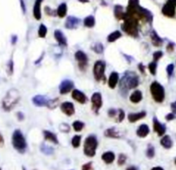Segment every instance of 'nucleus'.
Returning a JSON list of instances; mask_svg holds the SVG:
<instances>
[{"label":"nucleus","mask_w":176,"mask_h":170,"mask_svg":"<svg viewBox=\"0 0 176 170\" xmlns=\"http://www.w3.org/2000/svg\"><path fill=\"white\" fill-rule=\"evenodd\" d=\"M139 85V78L138 75L134 73V72H125L123 78L120 80L119 83V87H120V92L124 93V96H126L127 92L130 89L136 88Z\"/></svg>","instance_id":"obj_1"},{"label":"nucleus","mask_w":176,"mask_h":170,"mask_svg":"<svg viewBox=\"0 0 176 170\" xmlns=\"http://www.w3.org/2000/svg\"><path fill=\"white\" fill-rule=\"evenodd\" d=\"M20 100V92L16 88L10 89L2 100V108L5 111H11Z\"/></svg>","instance_id":"obj_2"},{"label":"nucleus","mask_w":176,"mask_h":170,"mask_svg":"<svg viewBox=\"0 0 176 170\" xmlns=\"http://www.w3.org/2000/svg\"><path fill=\"white\" fill-rule=\"evenodd\" d=\"M121 28L129 35L133 37L138 36V20L131 16L125 14Z\"/></svg>","instance_id":"obj_3"},{"label":"nucleus","mask_w":176,"mask_h":170,"mask_svg":"<svg viewBox=\"0 0 176 170\" xmlns=\"http://www.w3.org/2000/svg\"><path fill=\"white\" fill-rule=\"evenodd\" d=\"M11 143L13 148L20 154H24L27 149V142L20 130H15L12 137H11Z\"/></svg>","instance_id":"obj_4"},{"label":"nucleus","mask_w":176,"mask_h":170,"mask_svg":"<svg viewBox=\"0 0 176 170\" xmlns=\"http://www.w3.org/2000/svg\"><path fill=\"white\" fill-rule=\"evenodd\" d=\"M98 140L93 135L87 137L84 142V154L88 157H93L96 155Z\"/></svg>","instance_id":"obj_5"},{"label":"nucleus","mask_w":176,"mask_h":170,"mask_svg":"<svg viewBox=\"0 0 176 170\" xmlns=\"http://www.w3.org/2000/svg\"><path fill=\"white\" fill-rule=\"evenodd\" d=\"M150 93L154 100L157 103L163 102L165 98V90L159 82L154 81L150 85Z\"/></svg>","instance_id":"obj_6"},{"label":"nucleus","mask_w":176,"mask_h":170,"mask_svg":"<svg viewBox=\"0 0 176 170\" xmlns=\"http://www.w3.org/2000/svg\"><path fill=\"white\" fill-rule=\"evenodd\" d=\"M93 76L97 81L105 79V62L103 61H97L93 66Z\"/></svg>","instance_id":"obj_7"},{"label":"nucleus","mask_w":176,"mask_h":170,"mask_svg":"<svg viewBox=\"0 0 176 170\" xmlns=\"http://www.w3.org/2000/svg\"><path fill=\"white\" fill-rule=\"evenodd\" d=\"M75 60L78 62L79 65V68L81 71H85L87 65H88V57L86 55V53H84L81 50H78L75 55H74Z\"/></svg>","instance_id":"obj_8"},{"label":"nucleus","mask_w":176,"mask_h":170,"mask_svg":"<svg viewBox=\"0 0 176 170\" xmlns=\"http://www.w3.org/2000/svg\"><path fill=\"white\" fill-rule=\"evenodd\" d=\"M176 0H168L162 8V14L168 17H173L175 14Z\"/></svg>","instance_id":"obj_9"},{"label":"nucleus","mask_w":176,"mask_h":170,"mask_svg":"<svg viewBox=\"0 0 176 170\" xmlns=\"http://www.w3.org/2000/svg\"><path fill=\"white\" fill-rule=\"evenodd\" d=\"M92 101V108L93 110L98 114V110H100V108L102 107L103 105V100H102V95L100 94V93H94L92 96L91 98Z\"/></svg>","instance_id":"obj_10"},{"label":"nucleus","mask_w":176,"mask_h":170,"mask_svg":"<svg viewBox=\"0 0 176 170\" xmlns=\"http://www.w3.org/2000/svg\"><path fill=\"white\" fill-rule=\"evenodd\" d=\"M74 86V84L72 80L70 79H64L61 84H60V86H59V91L61 94H66V93H70L73 88Z\"/></svg>","instance_id":"obj_11"},{"label":"nucleus","mask_w":176,"mask_h":170,"mask_svg":"<svg viewBox=\"0 0 176 170\" xmlns=\"http://www.w3.org/2000/svg\"><path fill=\"white\" fill-rule=\"evenodd\" d=\"M61 110L65 115L70 117L73 116L75 113V109L74 106V104L71 102H63L61 105Z\"/></svg>","instance_id":"obj_12"},{"label":"nucleus","mask_w":176,"mask_h":170,"mask_svg":"<svg viewBox=\"0 0 176 170\" xmlns=\"http://www.w3.org/2000/svg\"><path fill=\"white\" fill-rule=\"evenodd\" d=\"M80 23V20L79 18H77L75 16H70L66 20L65 27L66 29H68V30H74V29H76L79 26Z\"/></svg>","instance_id":"obj_13"},{"label":"nucleus","mask_w":176,"mask_h":170,"mask_svg":"<svg viewBox=\"0 0 176 170\" xmlns=\"http://www.w3.org/2000/svg\"><path fill=\"white\" fill-rule=\"evenodd\" d=\"M72 97L74 100H76L77 102H79L80 104H85L87 101V98L85 95V93H82L81 91L78 89H74L72 92Z\"/></svg>","instance_id":"obj_14"},{"label":"nucleus","mask_w":176,"mask_h":170,"mask_svg":"<svg viewBox=\"0 0 176 170\" xmlns=\"http://www.w3.org/2000/svg\"><path fill=\"white\" fill-rule=\"evenodd\" d=\"M104 135H105V137H109V138H120L122 137V134L116 127H112V128L105 130Z\"/></svg>","instance_id":"obj_15"},{"label":"nucleus","mask_w":176,"mask_h":170,"mask_svg":"<svg viewBox=\"0 0 176 170\" xmlns=\"http://www.w3.org/2000/svg\"><path fill=\"white\" fill-rule=\"evenodd\" d=\"M153 125H154V130L158 134V136H163L166 132V127L165 125L160 124L156 118H154L153 119Z\"/></svg>","instance_id":"obj_16"},{"label":"nucleus","mask_w":176,"mask_h":170,"mask_svg":"<svg viewBox=\"0 0 176 170\" xmlns=\"http://www.w3.org/2000/svg\"><path fill=\"white\" fill-rule=\"evenodd\" d=\"M54 38L57 41V42L59 43L60 46L66 47L67 45V41L66 38L65 36V35L63 34V32L59 30H56L54 31Z\"/></svg>","instance_id":"obj_17"},{"label":"nucleus","mask_w":176,"mask_h":170,"mask_svg":"<svg viewBox=\"0 0 176 170\" xmlns=\"http://www.w3.org/2000/svg\"><path fill=\"white\" fill-rule=\"evenodd\" d=\"M48 100V99H47V98L45 96H42V95H36L32 98V102L34 103V105L36 106H46Z\"/></svg>","instance_id":"obj_18"},{"label":"nucleus","mask_w":176,"mask_h":170,"mask_svg":"<svg viewBox=\"0 0 176 170\" xmlns=\"http://www.w3.org/2000/svg\"><path fill=\"white\" fill-rule=\"evenodd\" d=\"M146 116V111H141L137 113H129L128 115L129 122L130 123H136V121L145 118Z\"/></svg>","instance_id":"obj_19"},{"label":"nucleus","mask_w":176,"mask_h":170,"mask_svg":"<svg viewBox=\"0 0 176 170\" xmlns=\"http://www.w3.org/2000/svg\"><path fill=\"white\" fill-rule=\"evenodd\" d=\"M43 0H35L34 9H33V14L36 20H40L42 17V13H41V4Z\"/></svg>","instance_id":"obj_20"},{"label":"nucleus","mask_w":176,"mask_h":170,"mask_svg":"<svg viewBox=\"0 0 176 170\" xmlns=\"http://www.w3.org/2000/svg\"><path fill=\"white\" fill-rule=\"evenodd\" d=\"M118 80H119V75L117 72H112L109 77L108 79V86L110 88L114 89L116 87V86L117 85L118 83Z\"/></svg>","instance_id":"obj_21"},{"label":"nucleus","mask_w":176,"mask_h":170,"mask_svg":"<svg viewBox=\"0 0 176 170\" xmlns=\"http://www.w3.org/2000/svg\"><path fill=\"white\" fill-rule=\"evenodd\" d=\"M148 133H149V128L147 124H141L136 130V135L139 137H142V138L146 137L148 135Z\"/></svg>","instance_id":"obj_22"},{"label":"nucleus","mask_w":176,"mask_h":170,"mask_svg":"<svg viewBox=\"0 0 176 170\" xmlns=\"http://www.w3.org/2000/svg\"><path fill=\"white\" fill-rule=\"evenodd\" d=\"M101 158L105 162V163H106V164H112V162L115 161L116 156H115V154L112 151H106V152H105L102 155Z\"/></svg>","instance_id":"obj_23"},{"label":"nucleus","mask_w":176,"mask_h":170,"mask_svg":"<svg viewBox=\"0 0 176 170\" xmlns=\"http://www.w3.org/2000/svg\"><path fill=\"white\" fill-rule=\"evenodd\" d=\"M43 136H44V138L47 141H49L54 144H58L59 143V141L58 138L56 137V135L49 130H43Z\"/></svg>","instance_id":"obj_24"},{"label":"nucleus","mask_w":176,"mask_h":170,"mask_svg":"<svg viewBox=\"0 0 176 170\" xmlns=\"http://www.w3.org/2000/svg\"><path fill=\"white\" fill-rule=\"evenodd\" d=\"M142 99H143V93L139 90H136V91L133 92L131 93L130 97H129V100L134 104H137V103L141 102Z\"/></svg>","instance_id":"obj_25"},{"label":"nucleus","mask_w":176,"mask_h":170,"mask_svg":"<svg viewBox=\"0 0 176 170\" xmlns=\"http://www.w3.org/2000/svg\"><path fill=\"white\" fill-rule=\"evenodd\" d=\"M114 15L116 16V18H117L118 20H124L125 13L124 12V8L121 5H115L114 7Z\"/></svg>","instance_id":"obj_26"},{"label":"nucleus","mask_w":176,"mask_h":170,"mask_svg":"<svg viewBox=\"0 0 176 170\" xmlns=\"http://www.w3.org/2000/svg\"><path fill=\"white\" fill-rule=\"evenodd\" d=\"M150 38H151V42L154 46H160L163 42L162 39L157 35V33L156 31L153 30L150 33Z\"/></svg>","instance_id":"obj_27"},{"label":"nucleus","mask_w":176,"mask_h":170,"mask_svg":"<svg viewBox=\"0 0 176 170\" xmlns=\"http://www.w3.org/2000/svg\"><path fill=\"white\" fill-rule=\"evenodd\" d=\"M160 144L165 149H171L173 146V141L169 136H164L160 140Z\"/></svg>","instance_id":"obj_28"},{"label":"nucleus","mask_w":176,"mask_h":170,"mask_svg":"<svg viewBox=\"0 0 176 170\" xmlns=\"http://www.w3.org/2000/svg\"><path fill=\"white\" fill-rule=\"evenodd\" d=\"M84 25L87 28H93L95 25V18L93 16H88L84 20Z\"/></svg>","instance_id":"obj_29"},{"label":"nucleus","mask_w":176,"mask_h":170,"mask_svg":"<svg viewBox=\"0 0 176 170\" xmlns=\"http://www.w3.org/2000/svg\"><path fill=\"white\" fill-rule=\"evenodd\" d=\"M66 11H67V6L65 3H62L59 5L58 9H57V15L59 16V17H64L66 15Z\"/></svg>","instance_id":"obj_30"},{"label":"nucleus","mask_w":176,"mask_h":170,"mask_svg":"<svg viewBox=\"0 0 176 170\" xmlns=\"http://www.w3.org/2000/svg\"><path fill=\"white\" fill-rule=\"evenodd\" d=\"M121 36H122L121 32L118 30H116L114 31V32H112V33H111V34L108 35V37H107V41H108L109 42H113L117 41V39H119Z\"/></svg>","instance_id":"obj_31"},{"label":"nucleus","mask_w":176,"mask_h":170,"mask_svg":"<svg viewBox=\"0 0 176 170\" xmlns=\"http://www.w3.org/2000/svg\"><path fill=\"white\" fill-rule=\"evenodd\" d=\"M41 151H42L43 154H45V155H49L54 153V149H53L52 147H49L48 145L42 143V144L41 145Z\"/></svg>","instance_id":"obj_32"},{"label":"nucleus","mask_w":176,"mask_h":170,"mask_svg":"<svg viewBox=\"0 0 176 170\" xmlns=\"http://www.w3.org/2000/svg\"><path fill=\"white\" fill-rule=\"evenodd\" d=\"M92 49L97 53V54H102L103 51H104V46L102 45V43L100 42H96V43H93L92 45Z\"/></svg>","instance_id":"obj_33"},{"label":"nucleus","mask_w":176,"mask_h":170,"mask_svg":"<svg viewBox=\"0 0 176 170\" xmlns=\"http://www.w3.org/2000/svg\"><path fill=\"white\" fill-rule=\"evenodd\" d=\"M156 155V151H155V148L153 145L151 144H148V149H147V151H146V156L148 158V159H152Z\"/></svg>","instance_id":"obj_34"},{"label":"nucleus","mask_w":176,"mask_h":170,"mask_svg":"<svg viewBox=\"0 0 176 170\" xmlns=\"http://www.w3.org/2000/svg\"><path fill=\"white\" fill-rule=\"evenodd\" d=\"M59 105V98H54V99H48V102H47V106L48 108L53 110V109H55Z\"/></svg>","instance_id":"obj_35"},{"label":"nucleus","mask_w":176,"mask_h":170,"mask_svg":"<svg viewBox=\"0 0 176 170\" xmlns=\"http://www.w3.org/2000/svg\"><path fill=\"white\" fill-rule=\"evenodd\" d=\"M85 127V124L83 122H80V121H75L73 123V128L75 131L79 132V131H81Z\"/></svg>","instance_id":"obj_36"},{"label":"nucleus","mask_w":176,"mask_h":170,"mask_svg":"<svg viewBox=\"0 0 176 170\" xmlns=\"http://www.w3.org/2000/svg\"><path fill=\"white\" fill-rule=\"evenodd\" d=\"M47 32H48L47 27L44 24H41L39 27V30H38V35L41 38H44L47 35Z\"/></svg>","instance_id":"obj_37"},{"label":"nucleus","mask_w":176,"mask_h":170,"mask_svg":"<svg viewBox=\"0 0 176 170\" xmlns=\"http://www.w3.org/2000/svg\"><path fill=\"white\" fill-rule=\"evenodd\" d=\"M80 141H81V137L79 135L74 136L72 138V145L74 148H79L80 145Z\"/></svg>","instance_id":"obj_38"},{"label":"nucleus","mask_w":176,"mask_h":170,"mask_svg":"<svg viewBox=\"0 0 176 170\" xmlns=\"http://www.w3.org/2000/svg\"><path fill=\"white\" fill-rule=\"evenodd\" d=\"M156 68H157V64L156 62H150L148 64V69H149V72L152 75L156 74Z\"/></svg>","instance_id":"obj_39"},{"label":"nucleus","mask_w":176,"mask_h":170,"mask_svg":"<svg viewBox=\"0 0 176 170\" xmlns=\"http://www.w3.org/2000/svg\"><path fill=\"white\" fill-rule=\"evenodd\" d=\"M13 71H14V62L12 59H11L7 64V74L9 75H11L13 74Z\"/></svg>","instance_id":"obj_40"},{"label":"nucleus","mask_w":176,"mask_h":170,"mask_svg":"<svg viewBox=\"0 0 176 170\" xmlns=\"http://www.w3.org/2000/svg\"><path fill=\"white\" fill-rule=\"evenodd\" d=\"M126 160H127V156L124 155V154H120L118 155V159H117V164L118 166H123L125 164L126 162Z\"/></svg>","instance_id":"obj_41"},{"label":"nucleus","mask_w":176,"mask_h":170,"mask_svg":"<svg viewBox=\"0 0 176 170\" xmlns=\"http://www.w3.org/2000/svg\"><path fill=\"white\" fill-rule=\"evenodd\" d=\"M60 130L64 132V133H66V132H69L70 131V126L67 124H61L60 125Z\"/></svg>","instance_id":"obj_42"},{"label":"nucleus","mask_w":176,"mask_h":170,"mask_svg":"<svg viewBox=\"0 0 176 170\" xmlns=\"http://www.w3.org/2000/svg\"><path fill=\"white\" fill-rule=\"evenodd\" d=\"M162 55H163V53H162L161 51H156V52H155L154 55H153L154 62H156L157 61H159L160 58L162 57Z\"/></svg>","instance_id":"obj_43"},{"label":"nucleus","mask_w":176,"mask_h":170,"mask_svg":"<svg viewBox=\"0 0 176 170\" xmlns=\"http://www.w3.org/2000/svg\"><path fill=\"white\" fill-rule=\"evenodd\" d=\"M118 122L120 123V122H122L124 119V118H125V114H124V111L122 110V109H119L118 110Z\"/></svg>","instance_id":"obj_44"},{"label":"nucleus","mask_w":176,"mask_h":170,"mask_svg":"<svg viewBox=\"0 0 176 170\" xmlns=\"http://www.w3.org/2000/svg\"><path fill=\"white\" fill-rule=\"evenodd\" d=\"M138 5H139V0H129L128 7L129 8L136 7Z\"/></svg>","instance_id":"obj_45"},{"label":"nucleus","mask_w":176,"mask_h":170,"mask_svg":"<svg viewBox=\"0 0 176 170\" xmlns=\"http://www.w3.org/2000/svg\"><path fill=\"white\" fill-rule=\"evenodd\" d=\"M167 72H168V74L169 77L173 74V72H174V65L173 64H169L167 67Z\"/></svg>","instance_id":"obj_46"},{"label":"nucleus","mask_w":176,"mask_h":170,"mask_svg":"<svg viewBox=\"0 0 176 170\" xmlns=\"http://www.w3.org/2000/svg\"><path fill=\"white\" fill-rule=\"evenodd\" d=\"M93 163L92 162H87L82 166V170H92L93 169Z\"/></svg>","instance_id":"obj_47"},{"label":"nucleus","mask_w":176,"mask_h":170,"mask_svg":"<svg viewBox=\"0 0 176 170\" xmlns=\"http://www.w3.org/2000/svg\"><path fill=\"white\" fill-rule=\"evenodd\" d=\"M117 114V111L115 109H110L108 110V116L111 117V118H114Z\"/></svg>","instance_id":"obj_48"},{"label":"nucleus","mask_w":176,"mask_h":170,"mask_svg":"<svg viewBox=\"0 0 176 170\" xmlns=\"http://www.w3.org/2000/svg\"><path fill=\"white\" fill-rule=\"evenodd\" d=\"M175 116L174 113H169V114H168V115L166 116V119L168 120V121L173 120V119H175Z\"/></svg>","instance_id":"obj_49"},{"label":"nucleus","mask_w":176,"mask_h":170,"mask_svg":"<svg viewBox=\"0 0 176 170\" xmlns=\"http://www.w3.org/2000/svg\"><path fill=\"white\" fill-rule=\"evenodd\" d=\"M45 11H46V13H48V15L50 16L54 15V11H53L49 7H46V8H45Z\"/></svg>","instance_id":"obj_50"},{"label":"nucleus","mask_w":176,"mask_h":170,"mask_svg":"<svg viewBox=\"0 0 176 170\" xmlns=\"http://www.w3.org/2000/svg\"><path fill=\"white\" fill-rule=\"evenodd\" d=\"M16 117H17L18 120H20V121L23 120V118H24V116H23V114L22 112H17V114H16Z\"/></svg>","instance_id":"obj_51"},{"label":"nucleus","mask_w":176,"mask_h":170,"mask_svg":"<svg viewBox=\"0 0 176 170\" xmlns=\"http://www.w3.org/2000/svg\"><path fill=\"white\" fill-rule=\"evenodd\" d=\"M171 109H172V110H173V113H174V114L176 113V101L173 102V103L171 104Z\"/></svg>","instance_id":"obj_52"},{"label":"nucleus","mask_w":176,"mask_h":170,"mask_svg":"<svg viewBox=\"0 0 176 170\" xmlns=\"http://www.w3.org/2000/svg\"><path fill=\"white\" fill-rule=\"evenodd\" d=\"M138 67H139V69H140V71H141V73H143V74L144 72H145V67H144V66L143 65V64H139L138 65Z\"/></svg>","instance_id":"obj_53"},{"label":"nucleus","mask_w":176,"mask_h":170,"mask_svg":"<svg viewBox=\"0 0 176 170\" xmlns=\"http://www.w3.org/2000/svg\"><path fill=\"white\" fill-rule=\"evenodd\" d=\"M16 41H17V37H16V35H13L12 38H11V43H12V45H15V44H16Z\"/></svg>","instance_id":"obj_54"},{"label":"nucleus","mask_w":176,"mask_h":170,"mask_svg":"<svg viewBox=\"0 0 176 170\" xmlns=\"http://www.w3.org/2000/svg\"><path fill=\"white\" fill-rule=\"evenodd\" d=\"M4 144V137L2 136V134L0 133V147H2Z\"/></svg>","instance_id":"obj_55"},{"label":"nucleus","mask_w":176,"mask_h":170,"mask_svg":"<svg viewBox=\"0 0 176 170\" xmlns=\"http://www.w3.org/2000/svg\"><path fill=\"white\" fill-rule=\"evenodd\" d=\"M126 170H138V169L136 167H135V166H129L126 169Z\"/></svg>","instance_id":"obj_56"},{"label":"nucleus","mask_w":176,"mask_h":170,"mask_svg":"<svg viewBox=\"0 0 176 170\" xmlns=\"http://www.w3.org/2000/svg\"><path fill=\"white\" fill-rule=\"evenodd\" d=\"M21 5H22L23 11V13H24V12H25V6H24V3H23V0H21Z\"/></svg>","instance_id":"obj_57"},{"label":"nucleus","mask_w":176,"mask_h":170,"mask_svg":"<svg viewBox=\"0 0 176 170\" xmlns=\"http://www.w3.org/2000/svg\"><path fill=\"white\" fill-rule=\"evenodd\" d=\"M151 170H164L161 167H154Z\"/></svg>","instance_id":"obj_58"},{"label":"nucleus","mask_w":176,"mask_h":170,"mask_svg":"<svg viewBox=\"0 0 176 170\" xmlns=\"http://www.w3.org/2000/svg\"><path fill=\"white\" fill-rule=\"evenodd\" d=\"M80 2L81 3H87V2H89V0H79Z\"/></svg>","instance_id":"obj_59"},{"label":"nucleus","mask_w":176,"mask_h":170,"mask_svg":"<svg viewBox=\"0 0 176 170\" xmlns=\"http://www.w3.org/2000/svg\"><path fill=\"white\" fill-rule=\"evenodd\" d=\"M23 170H26V169H25L24 167H23Z\"/></svg>","instance_id":"obj_60"},{"label":"nucleus","mask_w":176,"mask_h":170,"mask_svg":"<svg viewBox=\"0 0 176 170\" xmlns=\"http://www.w3.org/2000/svg\"><path fill=\"white\" fill-rule=\"evenodd\" d=\"M175 164H176V159H175Z\"/></svg>","instance_id":"obj_61"},{"label":"nucleus","mask_w":176,"mask_h":170,"mask_svg":"<svg viewBox=\"0 0 176 170\" xmlns=\"http://www.w3.org/2000/svg\"><path fill=\"white\" fill-rule=\"evenodd\" d=\"M0 170H2V169H1V168H0Z\"/></svg>","instance_id":"obj_62"}]
</instances>
